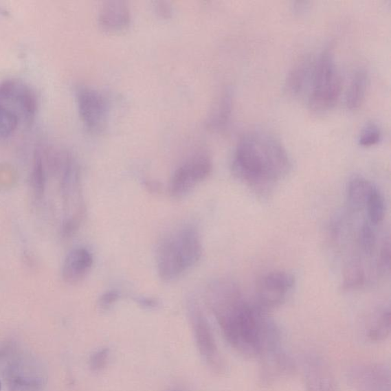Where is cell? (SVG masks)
<instances>
[{
  "mask_svg": "<svg viewBox=\"0 0 391 391\" xmlns=\"http://www.w3.org/2000/svg\"><path fill=\"white\" fill-rule=\"evenodd\" d=\"M366 208L369 223L376 226L381 223L386 216V203L380 191L376 186L369 195Z\"/></svg>",
  "mask_w": 391,
  "mask_h": 391,
  "instance_id": "obj_21",
  "label": "cell"
},
{
  "mask_svg": "<svg viewBox=\"0 0 391 391\" xmlns=\"http://www.w3.org/2000/svg\"><path fill=\"white\" fill-rule=\"evenodd\" d=\"M368 74L365 69L356 71L353 74L346 94V106L349 109H359L365 100L367 87Z\"/></svg>",
  "mask_w": 391,
  "mask_h": 391,
  "instance_id": "obj_17",
  "label": "cell"
},
{
  "mask_svg": "<svg viewBox=\"0 0 391 391\" xmlns=\"http://www.w3.org/2000/svg\"><path fill=\"white\" fill-rule=\"evenodd\" d=\"M93 264L92 254L85 248H76L67 254L63 267L65 283L77 284L91 271Z\"/></svg>",
  "mask_w": 391,
  "mask_h": 391,
  "instance_id": "obj_13",
  "label": "cell"
},
{
  "mask_svg": "<svg viewBox=\"0 0 391 391\" xmlns=\"http://www.w3.org/2000/svg\"><path fill=\"white\" fill-rule=\"evenodd\" d=\"M342 79L331 47H327L314 60L308 104L311 111L325 113L337 102Z\"/></svg>",
  "mask_w": 391,
  "mask_h": 391,
  "instance_id": "obj_5",
  "label": "cell"
},
{
  "mask_svg": "<svg viewBox=\"0 0 391 391\" xmlns=\"http://www.w3.org/2000/svg\"><path fill=\"white\" fill-rule=\"evenodd\" d=\"M202 253L201 238L193 226H183L170 232L157 252L160 278L167 283L179 279L198 263Z\"/></svg>",
  "mask_w": 391,
  "mask_h": 391,
  "instance_id": "obj_3",
  "label": "cell"
},
{
  "mask_svg": "<svg viewBox=\"0 0 391 391\" xmlns=\"http://www.w3.org/2000/svg\"><path fill=\"white\" fill-rule=\"evenodd\" d=\"M390 239L388 238L383 242L380 254L379 265L380 269L383 271L390 269Z\"/></svg>",
  "mask_w": 391,
  "mask_h": 391,
  "instance_id": "obj_27",
  "label": "cell"
},
{
  "mask_svg": "<svg viewBox=\"0 0 391 391\" xmlns=\"http://www.w3.org/2000/svg\"><path fill=\"white\" fill-rule=\"evenodd\" d=\"M156 11L157 14L163 18H170L172 14V9L167 2H157L156 4Z\"/></svg>",
  "mask_w": 391,
  "mask_h": 391,
  "instance_id": "obj_28",
  "label": "cell"
},
{
  "mask_svg": "<svg viewBox=\"0 0 391 391\" xmlns=\"http://www.w3.org/2000/svg\"><path fill=\"white\" fill-rule=\"evenodd\" d=\"M260 381L271 386L284 377L293 375L295 364L280 346L271 348L260 358Z\"/></svg>",
  "mask_w": 391,
  "mask_h": 391,
  "instance_id": "obj_12",
  "label": "cell"
},
{
  "mask_svg": "<svg viewBox=\"0 0 391 391\" xmlns=\"http://www.w3.org/2000/svg\"><path fill=\"white\" fill-rule=\"evenodd\" d=\"M381 136V129L379 125L375 122H368L361 129L359 142L362 146H372L380 142Z\"/></svg>",
  "mask_w": 391,
  "mask_h": 391,
  "instance_id": "obj_23",
  "label": "cell"
},
{
  "mask_svg": "<svg viewBox=\"0 0 391 391\" xmlns=\"http://www.w3.org/2000/svg\"><path fill=\"white\" fill-rule=\"evenodd\" d=\"M78 107L82 121L91 132L101 131L106 126L107 102L100 92L91 88H81L78 92Z\"/></svg>",
  "mask_w": 391,
  "mask_h": 391,
  "instance_id": "obj_10",
  "label": "cell"
},
{
  "mask_svg": "<svg viewBox=\"0 0 391 391\" xmlns=\"http://www.w3.org/2000/svg\"><path fill=\"white\" fill-rule=\"evenodd\" d=\"M212 168V161L207 154L191 157L176 170L171 178L170 195L175 199L186 197L210 175Z\"/></svg>",
  "mask_w": 391,
  "mask_h": 391,
  "instance_id": "obj_6",
  "label": "cell"
},
{
  "mask_svg": "<svg viewBox=\"0 0 391 391\" xmlns=\"http://www.w3.org/2000/svg\"><path fill=\"white\" fill-rule=\"evenodd\" d=\"M375 185L362 177H354L349 181L347 187L348 203L354 211H360L366 208L369 195Z\"/></svg>",
  "mask_w": 391,
  "mask_h": 391,
  "instance_id": "obj_16",
  "label": "cell"
},
{
  "mask_svg": "<svg viewBox=\"0 0 391 391\" xmlns=\"http://www.w3.org/2000/svg\"><path fill=\"white\" fill-rule=\"evenodd\" d=\"M47 175L42 160L37 150H35L33 156L32 169L31 173V187L34 196L36 200L40 201L44 197Z\"/></svg>",
  "mask_w": 391,
  "mask_h": 391,
  "instance_id": "obj_18",
  "label": "cell"
},
{
  "mask_svg": "<svg viewBox=\"0 0 391 391\" xmlns=\"http://www.w3.org/2000/svg\"><path fill=\"white\" fill-rule=\"evenodd\" d=\"M146 187L149 189V191L152 192H159L160 190V185L155 182H148L146 184Z\"/></svg>",
  "mask_w": 391,
  "mask_h": 391,
  "instance_id": "obj_30",
  "label": "cell"
},
{
  "mask_svg": "<svg viewBox=\"0 0 391 391\" xmlns=\"http://www.w3.org/2000/svg\"><path fill=\"white\" fill-rule=\"evenodd\" d=\"M294 284V277L289 272L267 273L259 281L255 304L266 312L273 310L284 303Z\"/></svg>",
  "mask_w": 391,
  "mask_h": 391,
  "instance_id": "obj_7",
  "label": "cell"
},
{
  "mask_svg": "<svg viewBox=\"0 0 391 391\" xmlns=\"http://www.w3.org/2000/svg\"><path fill=\"white\" fill-rule=\"evenodd\" d=\"M120 298V294L116 291H109L102 294L98 302L100 310L102 311L109 310Z\"/></svg>",
  "mask_w": 391,
  "mask_h": 391,
  "instance_id": "obj_26",
  "label": "cell"
},
{
  "mask_svg": "<svg viewBox=\"0 0 391 391\" xmlns=\"http://www.w3.org/2000/svg\"><path fill=\"white\" fill-rule=\"evenodd\" d=\"M314 60L306 56L300 58L291 68L285 80V91L291 97H299L311 86Z\"/></svg>",
  "mask_w": 391,
  "mask_h": 391,
  "instance_id": "obj_14",
  "label": "cell"
},
{
  "mask_svg": "<svg viewBox=\"0 0 391 391\" xmlns=\"http://www.w3.org/2000/svg\"><path fill=\"white\" fill-rule=\"evenodd\" d=\"M291 169L289 154L276 136L254 130L239 139L233 156L232 170L256 194H270Z\"/></svg>",
  "mask_w": 391,
  "mask_h": 391,
  "instance_id": "obj_2",
  "label": "cell"
},
{
  "mask_svg": "<svg viewBox=\"0 0 391 391\" xmlns=\"http://www.w3.org/2000/svg\"><path fill=\"white\" fill-rule=\"evenodd\" d=\"M1 388H2L1 383H0V390H1Z\"/></svg>",
  "mask_w": 391,
  "mask_h": 391,
  "instance_id": "obj_31",
  "label": "cell"
},
{
  "mask_svg": "<svg viewBox=\"0 0 391 391\" xmlns=\"http://www.w3.org/2000/svg\"><path fill=\"white\" fill-rule=\"evenodd\" d=\"M136 301L143 307L153 309L157 308L159 306V301L148 298H139L136 299Z\"/></svg>",
  "mask_w": 391,
  "mask_h": 391,
  "instance_id": "obj_29",
  "label": "cell"
},
{
  "mask_svg": "<svg viewBox=\"0 0 391 391\" xmlns=\"http://www.w3.org/2000/svg\"><path fill=\"white\" fill-rule=\"evenodd\" d=\"M109 357V350L102 348L92 355L90 359V367L93 372H100L107 365Z\"/></svg>",
  "mask_w": 391,
  "mask_h": 391,
  "instance_id": "obj_25",
  "label": "cell"
},
{
  "mask_svg": "<svg viewBox=\"0 0 391 391\" xmlns=\"http://www.w3.org/2000/svg\"><path fill=\"white\" fill-rule=\"evenodd\" d=\"M130 20L131 15L128 5L122 1L106 2L99 12L100 25L107 32H118L126 29Z\"/></svg>",
  "mask_w": 391,
  "mask_h": 391,
  "instance_id": "obj_15",
  "label": "cell"
},
{
  "mask_svg": "<svg viewBox=\"0 0 391 391\" xmlns=\"http://www.w3.org/2000/svg\"><path fill=\"white\" fill-rule=\"evenodd\" d=\"M190 320L199 352L207 365L216 372L223 370V362L211 328L203 313L195 306L190 309Z\"/></svg>",
  "mask_w": 391,
  "mask_h": 391,
  "instance_id": "obj_8",
  "label": "cell"
},
{
  "mask_svg": "<svg viewBox=\"0 0 391 391\" xmlns=\"http://www.w3.org/2000/svg\"><path fill=\"white\" fill-rule=\"evenodd\" d=\"M208 300L224 337L240 354L260 358L280 345L278 328L267 312L247 301L232 281L219 280L212 283Z\"/></svg>",
  "mask_w": 391,
  "mask_h": 391,
  "instance_id": "obj_1",
  "label": "cell"
},
{
  "mask_svg": "<svg viewBox=\"0 0 391 391\" xmlns=\"http://www.w3.org/2000/svg\"><path fill=\"white\" fill-rule=\"evenodd\" d=\"M302 367L307 391H339L331 366L320 355H304Z\"/></svg>",
  "mask_w": 391,
  "mask_h": 391,
  "instance_id": "obj_11",
  "label": "cell"
},
{
  "mask_svg": "<svg viewBox=\"0 0 391 391\" xmlns=\"http://www.w3.org/2000/svg\"><path fill=\"white\" fill-rule=\"evenodd\" d=\"M348 381L356 391H390V370L381 364H361L348 370Z\"/></svg>",
  "mask_w": 391,
  "mask_h": 391,
  "instance_id": "obj_9",
  "label": "cell"
},
{
  "mask_svg": "<svg viewBox=\"0 0 391 391\" xmlns=\"http://www.w3.org/2000/svg\"><path fill=\"white\" fill-rule=\"evenodd\" d=\"M359 243L361 249L368 256L372 255L376 243V236L373 225L369 222L362 224L359 236Z\"/></svg>",
  "mask_w": 391,
  "mask_h": 391,
  "instance_id": "obj_24",
  "label": "cell"
},
{
  "mask_svg": "<svg viewBox=\"0 0 391 391\" xmlns=\"http://www.w3.org/2000/svg\"><path fill=\"white\" fill-rule=\"evenodd\" d=\"M366 271L359 262H353L347 266L344 272V284L347 289H356L365 284Z\"/></svg>",
  "mask_w": 391,
  "mask_h": 391,
  "instance_id": "obj_22",
  "label": "cell"
},
{
  "mask_svg": "<svg viewBox=\"0 0 391 391\" xmlns=\"http://www.w3.org/2000/svg\"><path fill=\"white\" fill-rule=\"evenodd\" d=\"M390 333V311L383 310L376 315L368 329L367 338L372 342L386 340Z\"/></svg>",
  "mask_w": 391,
  "mask_h": 391,
  "instance_id": "obj_19",
  "label": "cell"
},
{
  "mask_svg": "<svg viewBox=\"0 0 391 391\" xmlns=\"http://www.w3.org/2000/svg\"><path fill=\"white\" fill-rule=\"evenodd\" d=\"M232 108V98L231 93L225 92L217 102L212 112L209 125L214 129H222L229 122Z\"/></svg>",
  "mask_w": 391,
  "mask_h": 391,
  "instance_id": "obj_20",
  "label": "cell"
},
{
  "mask_svg": "<svg viewBox=\"0 0 391 391\" xmlns=\"http://www.w3.org/2000/svg\"><path fill=\"white\" fill-rule=\"evenodd\" d=\"M37 99L25 82L8 80L0 84V142L8 141L30 124L37 111Z\"/></svg>",
  "mask_w": 391,
  "mask_h": 391,
  "instance_id": "obj_4",
  "label": "cell"
}]
</instances>
